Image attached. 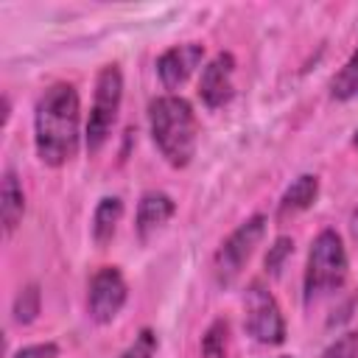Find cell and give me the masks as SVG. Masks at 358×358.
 I'll return each mask as SVG.
<instances>
[{
	"label": "cell",
	"mask_w": 358,
	"mask_h": 358,
	"mask_svg": "<svg viewBox=\"0 0 358 358\" xmlns=\"http://www.w3.org/2000/svg\"><path fill=\"white\" fill-rule=\"evenodd\" d=\"M352 145L358 148V129H355V134H352Z\"/></svg>",
	"instance_id": "44dd1931"
},
{
	"label": "cell",
	"mask_w": 358,
	"mask_h": 358,
	"mask_svg": "<svg viewBox=\"0 0 358 358\" xmlns=\"http://www.w3.org/2000/svg\"><path fill=\"white\" fill-rule=\"evenodd\" d=\"M11 358H59V344L56 341H42V344H28L17 350Z\"/></svg>",
	"instance_id": "ffe728a7"
},
{
	"label": "cell",
	"mask_w": 358,
	"mask_h": 358,
	"mask_svg": "<svg viewBox=\"0 0 358 358\" xmlns=\"http://www.w3.org/2000/svg\"><path fill=\"white\" fill-rule=\"evenodd\" d=\"M129 299V285L126 277L117 266H101L87 288V313L92 322L98 324H109L112 319H117V313L123 310Z\"/></svg>",
	"instance_id": "52a82bcc"
},
{
	"label": "cell",
	"mask_w": 358,
	"mask_h": 358,
	"mask_svg": "<svg viewBox=\"0 0 358 358\" xmlns=\"http://www.w3.org/2000/svg\"><path fill=\"white\" fill-rule=\"evenodd\" d=\"M204 59V45L199 42H182L168 48L159 59H157V76L162 81L165 90H179L201 64Z\"/></svg>",
	"instance_id": "9c48e42d"
},
{
	"label": "cell",
	"mask_w": 358,
	"mask_h": 358,
	"mask_svg": "<svg viewBox=\"0 0 358 358\" xmlns=\"http://www.w3.org/2000/svg\"><path fill=\"white\" fill-rule=\"evenodd\" d=\"M39 308H42V291L36 282L20 288L17 299H14V322L20 324H31L36 316H39Z\"/></svg>",
	"instance_id": "2e32d148"
},
{
	"label": "cell",
	"mask_w": 358,
	"mask_h": 358,
	"mask_svg": "<svg viewBox=\"0 0 358 358\" xmlns=\"http://www.w3.org/2000/svg\"><path fill=\"white\" fill-rule=\"evenodd\" d=\"M120 101H123V73L117 64H103L95 78V95H92L87 131H84L90 154H98L103 148V143L109 140V134L117 123Z\"/></svg>",
	"instance_id": "277c9868"
},
{
	"label": "cell",
	"mask_w": 358,
	"mask_h": 358,
	"mask_svg": "<svg viewBox=\"0 0 358 358\" xmlns=\"http://www.w3.org/2000/svg\"><path fill=\"white\" fill-rule=\"evenodd\" d=\"M330 95L336 101H352L358 98V48L355 53L347 59V64L333 76L330 81Z\"/></svg>",
	"instance_id": "5bb4252c"
},
{
	"label": "cell",
	"mask_w": 358,
	"mask_h": 358,
	"mask_svg": "<svg viewBox=\"0 0 358 358\" xmlns=\"http://www.w3.org/2000/svg\"><path fill=\"white\" fill-rule=\"evenodd\" d=\"M120 218H123V199L120 196H103L92 213V241L98 246H106L115 238Z\"/></svg>",
	"instance_id": "4fadbf2b"
},
{
	"label": "cell",
	"mask_w": 358,
	"mask_h": 358,
	"mask_svg": "<svg viewBox=\"0 0 358 358\" xmlns=\"http://www.w3.org/2000/svg\"><path fill=\"white\" fill-rule=\"evenodd\" d=\"M243 327L257 344L277 347L285 341L288 327L282 308L260 280L249 282V288L243 291Z\"/></svg>",
	"instance_id": "8992f818"
},
{
	"label": "cell",
	"mask_w": 358,
	"mask_h": 358,
	"mask_svg": "<svg viewBox=\"0 0 358 358\" xmlns=\"http://www.w3.org/2000/svg\"><path fill=\"white\" fill-rule=\"evenodd\" d=\"M263 235H266V215H260V213L249 215L243 224H238L227 235V241L218 246V252L213 257V274H215L218 285H232L241 277V271L252 260L255 249L260 246Z\"/></svg>",
	"instance_id": "5b68a950"
},
{
	"label": "cell",
	"mask_w": 358,
	"mask_h": 358,
	"mask_svg": "<svg viewBox=\"0 0 358 358\" xmlns=\"http://www.w3.org/2000/svg\"><path fill=\"white\" fill-rule=\"evenodd\" d=\"M347 274H350V260H347V246L341 235L336 229H322L313 238L308 263H305V280H302L305 305H313L341 291L347 282Z\"/></svg>",
	"instance_id": "3957f363"
},
{
	"label": "cell",
	"mask_w": 358,
	"mask_h": 358,
	"mask_svg": "<svg viewBox=\"0 0 358 358\" xmlns=\"http://www.w3.org/2000/svg\"><path fill=\"white\" fill-rule=\"evenodd\" d=\"M81 143V101L73 84L56 81L50 84L34 112V145L36 157L50 165L62 168L70 162Z\"/></svg>",
	"instance_id": "6da1fadb"
},
{
	"label": "cell",
	"mask_w": 358,
	"mask_h": 358,
	"mask_svg": "<svg viewBox=\"0 0 358 358\" xmlns=\"http://www.w3.org/2000/svg\"><path fill=\"white\" fill-rule=\"evenodd\" d=\"M294 252V241L288 235H280L271 246H268V255H266V271L268 274H280L282 271V263L291 257Z\"/></svg>",
	"instance_id": "d6986e66"
},
{
	"label": "cell",
	"mask_w": 358,
	"mask_h": 358,
	"mask_svg": "<svg viewBox=\"0 0 358 358\" xmlns=\"http://www.w3.org/2000/svg\"><path fill=\"white\" fill-rule=\"evenodd\" d=\"M148 129L157 151L171 168L190 165L199 143V120L187 98L173 92L157 95L148 103Z\"/></svg>",
	"instance_id": "7a4b0ae2"
},
{
	"label": "cell",
	"mask_w": 358,
	"mask_h": 358,
	"mask_svg": "<svg viewBox=\"0 0 358 358\" xmlns=\"http://www.w3.org/2000/svg\"><path fill=\"white\" fill-rule=\"evenodd\" d=\"M176 213V201L165 190H145L137 201V215H134V229L143 243H148Z\"/></svg>",
	"instance_id": "30bf717a"
},
{
	"label": "cell",
	"mask_w": 358,
	"mask_h": 358,
	"mask_svg": "<svg viewBox=\"0 0 358 358\" xmlns=\"http://www.w3.org/2000/svg\"><path fill=\"white\" fill-rule=\"evenodd\" d=\"M316 199H319V176L316 173L296 176L285 187V193L280 196V201H277V221H288V218L310 210L316 204Z\"/></svg>",
	"instance_id": "8fae6325"
},
{
	"label": "cell",
	"mask_w": 358,
	"mask_h": 358,
	"mask_svg": "<svg viewBox=\"0 0 358 358\" xmlns=\"http://www.w3.org/2000/svg\"><path fill=\"white\" fill-rule=\"evenodd\" d=\"M201 355L204 358H229V322L215 319L207 333L201 336Z\"/></svg>",
	"instance_id": "9a60e30c"
},
{
	"label": "cell",
	"mask_w": 358,
	"mask_h": 358,
	"mask_svg": "<svg viewBox=\"0 0 358 358\" xmlns=\"http://www.w3.org/2000/svg\"><path fill=\"white\" fill-rule=\"evenodd\" d=\"M157 350H159V338H157V333H154L151 327H143V330L134 336V341H131L117 358H154Z\"/></svg>",
	"instance_id": "e0dca14e"
},
{
	"label": "cell",
	"mask_w": 358,
	"mask_h": 358,
	"mask_svg": "<svg viewBox=\"0 0 358 358\" xmlns=\"http://www.w3.org/2000/svg\"><path fill=\"white\" fill-rule=\"evenodd\" d=\"M0 215H3V229H6V235H14V229L20 227L22 215H25V193H22L20 176H17L11 168H6V173H3Z\"/></svg>",
	"instance_id": "7c38bea8"
},
{
	"label": "cell",
	"mask_w": 358,
	"mask_h": 358,
	"mask_svg": "<svg viewBox=\"0 0 358 358\" xmlns=\"http://www.w3.org/2000/svg\"><path fill=\"white\" fill-rule=\"evenodd\" d=\"M235 95V56L229 50L215 53L204 67L199 78V98L207 109H221Z\"/></svg>",
	"instance_id": "ba28073f"
},
{
	"label": "cell",
	"mask_w": 358,
	"mask_h": 358,
	"mask_svg": "<svg viewBox=\"0 0 358 358\" xmlns=\"http://www.w3.org/2000/svg\"><path fill=\"white\" fill-rule=\"evenodd\" d=\"M322 358H358V330H347V333L336 336L324 347Z\"/></svg>",
	"instance_id": "ac0fdd59"
},
{
	"label": "cell",
	"mask_w": 358,
	"mask_h": 358,
	"mask_svg": "<svg viewBox=\"0 0 358 358\" xmlns=\"http://www.w3.org/2000/svg\"><path fill=\"white\" fill-rule=\"evenodd\" d=\"M277 358H294V355H277Z\"/></svg>",
	"instance_id": "7402d4cb"
}]
</instances>
